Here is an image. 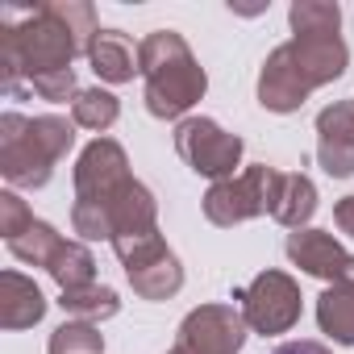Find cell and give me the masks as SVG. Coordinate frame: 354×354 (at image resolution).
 <instances>
[{
  "label": "cell",
  "mask_w": 354,
  "mask_h": 354,
  "mask_svg": "<svg viewBox=\"0 0 354 354\" xmlns=\"http://www.w3.org/2000/svg\"><path fill=\"white\" fill-rule=\"evenodd\" d=\"M59 304H63V313H67V317H75V321H88V325H100V321L117 317V308H121L117 292H113V288H104V283L75 288V292H63V296H59Z\"/></svg>",
  "instance_id": "cell-19"
},
{
  "label": "cell",
  "mask_w": 354,
  "mask_h": 354,
  "mask_svg": "<svg viewBox=\"0 0 354 354\" xmlns=\"http://www.w3.org/2000/svg\"><path fill=\"white\" fill-rule=\"evenodd\" d=\"M246 317L234 304H201L184 317L167 354H238L246 346Z\"/></svg>",
  "instance_id": "cell-9"
},
{
  "label": "cell",
  "mask_w": 354,
  "mask_h": 354,
  "mask_svg": "<svg viewBox=\"0 0 354 354\" xmlns=\"http://www.w3.org/2000/svg\"><path fill=\"white\" fill-rule=\"evenodd\" d=\"M333 225H337L346 238H354V196H342V201L333 205Z\"/></svg>",
  "instance_id": "cell-25"
},
{
  "label": "cell",
  "mask_w": 354,
  "mask_h": 354,
  "mask_svg": "<svg viewBox=\"0 0 354 354\" xmlns=\"http://www.w3.org/2000/svg\"><path fill=\"white\" fill-rule=\"evenodd\" d=\"M175 150L196 175H209L213 184L234 180V167L242 162V138L221 129L213 117H184L175 125Z\"/></svg>",
  "instance_id": "cell-7"
},
{
  "label": "cell",
  "mask_w": 354,
  "mask_h": 354,
  "mask_svg": "<svg viewBox=\"0 0 354 354\" xmlns=\"http://www.w3.org/2000/svg\"><path fill=\"white\" fill-rule=\"evenodd\" d=\"M317 158L333 180L354 175V100H342L317 113Z\"/></svg>",
  "instance_id": "cell-11"
},
{
  "label": "cell",
  "mask_w": 354,
  "mask_h": 354,
  "mask_svg": "<svg viewBox=\"0 0 354 354\" xmlns=\"http://www.w3.org/2000/svg\"><path fill=\"white\" fill-rule=\"evenodd\" d=\"M75 146V121L67 117H0V175L13 188H42L50 184L55 162Z\"/></svg>",
  "instance_id": "cell-4"
},
{
  "label": "cell",
  "mask_w": 354,
  "mask_h": 354,
  "mask_svg": "<svg viewBox=\"0 0 354 354\" xmlns=\"http://www.w3.org/2000/svg\"><path fill=\"white\" fill-rule=\"evenodd\" d=\"M50 279L63 288V292H75V288H92L96 283V259L84 242H63V250L50 259Z\"/></svg>",
  "instance_id": "cell-18"
},
{
  "label": "cell",
  "mask_w": 354,
  "mask_h": 354,
  "mask_svg": "<svg viewBox=\"0 0 354 354\" xmlns=\"http://www.w3.org/2000/svg\"><path fill=\"white\" fill-rule=\"evenodd\" d=\"M71 225L88 242H100V238L104 242H121V238L158 230V205H154V196H150L146 184H138L133 175H125V180L113 184V188L75 196Z\"/></svg>",
  "instance_id": "cell-5"
},
{
  "label": "cell",
  "mask_w": 354,
  "mask_h": 354,
  "mask_svg": "<svg viewBox=\"0 0 354 354\" xmlns=\"http://www.w3.org/2000/svg\"><path fill=\"white\" fill-rule=\"evenodd\" d=\"M129 288H133L142 300H167V296H175V292L184 288V267H180V259L167 250V254L154 259L150 267L129 271Z\"/></svg>",
  "instance_id": "cell-17"
},
{
  "label": "cell",
  "mask_w": 354,
  "mask_h": 354,
  "mask_svg": "<svg viewBox=\"0 0 354 354\" xmlns=\"http://www.w3.org/2000/svg\"><path fill=\"white\" fill-rule=\"evenodd\" d=\"M138 71L146 80V109L158 121H180L209 88L205 67L175 30H154L138 42Z\"/></svg>",
  "instance_id": "cell-3"
},
{
  "label": "cell",
  "mask_w": 354,
  "mask_h": 354,
  "mask_svg": "<svg viewBox=\"0 0 354 354\" xmlns=\"http://www.w3.org/2000/svg\"><path fill=\"white\" fill-rule=\"evenodd\" d=\"M350 50L342 34H292V42L275 46L259 71V104L267 113H296L308 92L346 75Z\"/></svg>",
  "instance_id": "cell-2"
},
{
  "label": "cell",
  "mask_w": 354,
  "mask_h": 354,
  "mask_svg": "<svg viewBox=\"0 0 354 354\" xmlns=\"http://www.w3.org/2000/svg\"><path fill=\"white\" fill-rule=\"evenodd\" d=\"M275 354H333V350L321 346V342H283Z\"/></svg>",
  "instance_id": "cell-26"
},
{
  "label": "cell",
  "mask_w": 354,
  "mask_h": 354,
  "mask_svg": "<svg viewBox=\"0 0 354 354\" xmlns=\"http://www.w3.org/2000/svg\"><path fill=\"white\" fill-rule=\"evenodd\" d=\"M283 250L300 271H308V275H317L325 283H346L350 279L354 254H346L342 242L333 234H325V230H292Z\"/></svg>",
  "instance_id": "cell-10"
},
{
  "label": "cell",
  "mask_w": 354,
  "mask_h": 354,
  "mask_svg": "<svg viewBox=\"0 0 354 354\" xmlns=\"http://www.w3.org/2000/svg\"><path fill=\"white\" fill-rule=\"evenodd\" d=\"M275 188H279V171L267 162L246 167L234 180H221L205 192V217L221 230H234L242 221H254L263 213H271L275 205Z\"/></svg>",
  "instance_id": "cell-6"
},
{
  "label": "cell",
  "mask_w": 354,
  "mask_h": 354,
  "mask_svg": "<svg viewBox=\"0 0 354 354\" xmlns=\"http://www.w3.org/2000/svg\"><path fill=\"white\" fill-rule=\"evenodd\" d=\"M317 325L337 346H354V283H329L317 296Z\"/></svg>",
  "instance_id": "cell-16"
},
{
  "label": "cell",
  "mask_w": 354,
  "mask_h": 354,
  "mask_svg": "<svg viewBox=\"0 0 354 354\" xmlns=\"http://www.w3.org/2000/svg\"><path fill=\"white\" fill-rule=\"evenodd\" d=\"M42 317H46V296L30 275H21V271L0 275V325L5 329H30Z\"/></svg>",
  "instance_id": "cell-13"
},
{
  "label": "cell",
  "mask_w": 354,
  "mask_h": 354,
  "mask_svg": "<svg viewBox=\"0 0 354 354\" xmlns=\"http://www.w3.org/2000/svg\"><path fill=\"white\" fill-rule=\"evenodd\" d=\"M88 63L104 84H129L138 71V50L129 46L121 30H100L88 46Z\"/></svg>",
  "instance_id": "cell-14"
},
{
  "label": "cell",
  "mask_w": 354,
  "mask_h": 354,
  "mask_svg": "<svg viewBox=\"0 0 354 354\" xmlns=\"http://www.w3.org/2000/svg\"><path fill=\"white\" fill-rule=\"evenodd\" d=\"M96 34L100 26L88 0L5 9L0 13V84L9 96H17L50 75L75 71V55H88Z\"/></svg>",
  "instance_id": "cell-1"
},
{
  "label": "cell",
  "mask_w": 354,
  "mask_h": 354,
  "mask_svg": "<svg viewBox=\"0 0 354 354\" xmlns=\"http://www.w3.org/2000/svg\"><path fill=\"white\" fill-rule=\"evenodd\" d=\"M46 354H104V337L96 325L88 321H63L50 342H46Z\"/></svg>",
  "instance_id": "cell-23"
},
{
  "label": "cell",
  "mask_w": 354,
  "mask_h": 354,
  "mask_svg": "<svg viewBox=\"0 0 354 354\" xmlns=\"http://www.w3.org/2000/svg\"><path fill=\"white\" fill-rule=\"evenodd\" d=\"M292 34H342V9L329 0H296L288 9Z\"/></svg>",
  "instance_id": "cell-22"
},
{
  "label": "cell",
  "mask_w": 354,
  "mask_h": 354,
  "mask_svg": "<svg viewBox=\"0 0 354 354\" xmlns=\"http://www.w3.org/2000/svg\"><path fill=\"white\" fill-rule=\"evenodd\" d=\"M34 225V213H30V205L17 196V192H0V234H5V242L9 238H17L21 230H30Z\"/></svg>",
  "instance_id": "cell-24"
},
{
  "label": "cell",
  "mask_w": 354,
  "mask_h": 354,
  "mask_svg": "<svg viewBox=\"0 0 354 354\" xmlns=\"http://www.w3.org/2000/svg\"><path fill=\"white\" fill-rule=\"evenodd\" d=\"M238 300L254 333H288L300 321V288L288 271H259L238 292Z\"/></svg>",
  "instance_id": "cell-8"
},
{
  "label": "cell",
  "mask_w": 354,
  "mask_h": 354,
  "mask_svg": "<svg viewBox=\"0 0 354 354\" xmlns=\"http://www.w3.org/2000/svg\"><path fill=\"white\" fill-rule=\"evenodd\" d=\"M63 242H67V238H59L55 225L34 221L30 230H21L17 238H9V250H13L21 263H30V267H50V259L63 250Z\"/></svg>",
  "instance_id": "cell-21"
},
{
  "label": "cell",
  "mask_w": 354,
  "mask_h": 354,
  "mask_svg": "<svg viewBox=\"0 0 354 354\" xmlns=\"http://www.w3.org/2000/svg\"><path fill=\"white\" fill-rule=\"evenodd\" d=\"M129 175V158L125 150L113 142V138H96L84 146V154L75 158V196H88V192H100V188H113Z\"/></svg>",
  "instance_id": "cell-12"
},
{
  "label": "cell",
  "mask_w": 354,
  "mask_h": 354,
  "mask_svg": "<svg viewBox=\"0 0 354 354\" xmlns=\"http://www.w3.org/2000/svg\"><path fill=\"white\" fill-rule=\"evenodd\" d=\"M117 117H121V100L104 88H80V96L71 100V121L84 129L104 133L109 125H117Z\"/></svg>",
  "instance_id": "cell-20"
},
{
  "label": "cell",
  "mask_w": 354,
  "mask_h": 354,
  "mask_svg": "<svg viewBox=\"0 0 354 354\" xmlns=\"http://www.w3.org/2000/svg\"><path fill=\"white\" fill-rule=\"evenodd\" d=\"M313 213H317V188H313V180L300 175V171H292V175L279 171V188H275L271 217L279 225H288V230H308Z\"/></svg>",
  "instance_id": "cell-15"
}]
</instances>
